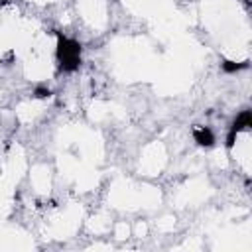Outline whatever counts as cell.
Wrapping results in <instances>:
<instances>
[{
    "instance_id": "1",
    "label": "cell",
    "mask_w": 252,
    "mask_h": 252,
    "mask_svg": "<svg viewBox=\"0 0 252 252\" xmlns=\"http://www.w3.org/2000/svg\"><path fill=\"white\" fill-rule=\"evenodd\" d=\"M57 55H59V61H61L63 69L73 71V69H77V65H79L81 47H79L75 41H69V39H59V49H57Z\"/></svg>"
},
{
    "instance_id": "2",
    "label": "cell",
    "mask_w": 252,
    "mask_h": 252,
    "mask_svg": "<svg viewBox=\"0 0 252 252\" xmlns=\"http://www.w3.org/2000/svg\"><path fill=\"white\" fill-rule=\"evenodd\" d=\"M195 140H197L201 146H213L215 136H213V132H211L207 126H201V128H195Z\"/></svg>"
}]
</instances>
